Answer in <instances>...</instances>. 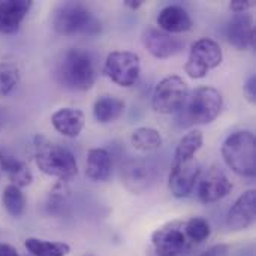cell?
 Returning a JSON list of instances; mask_svg holds the SVG:
<instances>
[{
    "label": "cell",
    "instance_id": "obj_2",
    "mask_svg": "<svg viewBox=\"0 0 256 256\" xmlns=\"http://www.w3.org/2000/svg\"><path fill=\"white\" fill-rule=\"evenodd\" d=\"M34 160L38 168L60 182H69L78 174L75 156L64 147L50 141L42 135L34 136Z\"/></svg>",
    "mask_w": 256,
    "mask_h": 256
},
{
    "label": "cell",
    "instance_id": "obj_16",
    "mask_svg": "<svg viewBox=\"0 0 256 256\" xmlns=\"http://www.w3.org/2000/svg\"><path fill=\"white\" fill-rule=\"evenodd\" d=\"M28 0H6L0 3V33L14 34L32 8Z\"/></svg>",
    "mask_w": 256,
    "mask_h": 256
},
{
    "label": "cell",
    "instance_id": "obj_11",
    "mask_svg": "<svg viewBox=\"0 0 256 256\" xmlns=\"http://www.w3.org/2000/svg\"><path fill=\"white\" fill-rule=\"evenodd\" d=\"M142 44L147 51L156 58L174 57L180 54L184 48V40L152 26L142 32Z\"/></svg>",
    "mask_w": 256,
    "mask_h": 256
},
{
    "label": "cell",
    "instance_id": "obj_6",
    "mask_svg": "<svg viewBox=\"0 0 256 256\" xmlns=\"http://www.w3.org/2000/svg\"><path fill=\"white\" fill-rule=\"evenodd\" d=\"M222 60L224 52L220 45L210 38H201L192 44L184 70L190 78L200 80L204 78L212 69L218 68Z\"/></svg>",
    "mask_w": 256,
    "mask_h": 256
},
{
    "label": "cell",
    "instance_id": "obj_17",
    "mask_svg": "<svg viewBox=\"0 0 256 256\" xmlns=\"http://www.w3.org/2000/svg\"><path fill=\"white\" fill-rule=\"evenodd\" d=\"M158 26L162 32L174 34L183 33L192 28V18L182 6L171 4L164 8L158 15Z\"/></svg>",
    "mask_w": 256,
    "mask_h": 256
},
{
    "label": "cell",
    "instance_id": "obj_21",
    "mask_svg": "<svg viewBox=\"0 0 256 256\" xmlns=\"http://www.w3.org/2000/svg\"><path fill=\"white\" fill-rule=\"evenodd\" d=\"M126 104L117 96L104 94L99 99H96L93 105V116L99 123H112L118 120L124 112Z\"/></svg>",
    "mask_w": 256,
    "mask_h": 256
},
{
    "label": "cell",
    "instance_id": "obj_33",
    "mask_svg": "<svg viewBox=\"0 0 256 256\" xmlns=\"http://www.w3.org/2000/svg\"><path fill=\"white\" fill-rule=\"evenodd\" d=\"M82 256H94V255H92V254H86V255H82Z\"/></svg>",
    "mask_w": 256,
    "mask_h": 256
},
{
    "label": "cell",
    "instance_id": "obj_3",
    "mask_svg": "<svg viewBox=\"0 0 256 256\" xmlns=\"http://www.w3.org/2000/svg\"><path fill=\"white\" fill-rule=\"evenodd\" d=\"M222 156L236 174L254 177L256 174L255 135L249 130L231 134L222 146Z\"/></svg>",
    "mask_w": 256,
    "mask_h": 256
},
{
    "label": "cell",
    "instance_id": "obj_25",
    "mask_svg": "<svg viewBox=\"0 0 256 256\" xmlns=\"http://www.w3.org/2000/svg\"><path fill=\"white\" fill-rule=\"evenodd\" d=\"M2 204L10 218H21L26 212V196L20 188L9 184L4 188L2 195Z\"/></svg>",
    "mask_w": 256,
    "mask_h": 256
},
{
    "label": "cell",
    "instance_id": "obj_8",
    "mask_svg": "<svg viewBox=\"0 0 256 256\" xmlns=\"http://www.w3.org/2000/svg\"><path fill=\"white\" fill-rule=\"evenodd\" d=\"M141 72L140 56L130 51H112L106 56L104 64V74L117 86H134Z\"/></svg>",
    "mask_w": 256,
    "mask_h": 256
},
{
    "label": "cell",
    "instance_id": "obj_28",
    "mask_svg": "<svg viewBox=\"0 0 256 256\" xmlns=\"http://www.w3.org/2000/svg\"><path fill=\"white\" fill-rule=\"evenodd\" d=\"M254 6H255L254 0H234L230 3V9L236 14H244L246 10H249Z\"/></svg>",
    "mask_w": 256,
    "mask_h": 256
},
{
    "label": "cell",
    "instance_id": "obj_31",
    "mask_svg": "<svg viewBox=\"0 0 256 256\" xmlns=\"http://www.w3.org/2000/svg\"><path fill=\"white\" fill-rule=\"evenodd\" d=\"M0 256H20L18 250L6 243H0Z\"/></svg>",
    "mask_w": 256,
    "mask_h": 256
},
{
    "label": "cell",
    "instance_id": "obj_12",
    "mask_svg": "<svg viewBox=\"0 0 256 256\" xmlns=\"http://www.w3.org/2000/svg\"><path fill=\"white\" fill-rule=\"evenodd\" d=\"M201 174L200 162L192 158L183 162H176L170 176V190L176 198H186L192 194L195 183Z\"/></svg>",
    "mask_w": 256,
    "mask_h": 256
},
{
    "label": "cell",
    "instance_id": "obj_20",
    "mask_svg": "<svg viewBox=\"0 0 256 256\" xmlns=\"http://www.w3.org/2000/svg\"><path fill=\"white\" fill-rule=\"evenodd\" d=\"M112 159L105 148H92L87 153L86 176L93 182H105L111 176Z\"/></svg>",
    "mask_w": 256,
    "mask_h": 256
},
{
    "label": "cell",
    "instance_id": "obj_29",
    "mask_svg": "<svg viewBox=\"0 0 256 256\" xmlns=\"http://www.w3.org/2000/svg\"><path fill=\"white\" fill-rule=\"evenodd\" d=\"M244 94L249 102L255 104L256 100V75H250L244 84Z\"/></svg>",
    "mask_w": 256,
    "mask_h": 256
},
{
    "label": "cell",
    "instance_id": "obj_9",
    "mask_svg": "<svg viewBox=\"0 0 256 256\" xmlns=\"http://www.w3.org/2000/svg\"><path fill=\"white\" fill-rule=\"evenodd\" d=\"M122 183L132 194H144L153 188L158 180L154 165L144 159H129L122 165Z\"/></svg>",
    "mask_w": 256,
    "mask_h": 256
},
{
    "label": "cell",
    "instance_id": "obj_4",
    "mask_svg": "<svg viewBox=\"0 0 256 256\" xmlns=\"http://www.w3.org/2000/svg\"><path fill=\"white\" fill-rule=\"evenodd\" d=\"M52 27L63 36H72L76 33L92 36L100 32V22L93 16L90 9L76 2L63 3L54 10Z\"/></svg>",
    "mask_w": 256,
    "mask_h": 256
},
{
    "label": "cell",
    "instance_id": "obj_5",
    "mask_svg": "<svg viewBox=\"0 0 256 256\" xmlns=\"http://www.w3.org/2000/svg\"><path fill=\"white\" fill-rule=\"evenodd\" d=\"M224 105V98L214 87L202 86L195 88L188 98L184 106V117L192 123L208 124L218 118Z\"/></svg>",
    "mask_w": 256,
    "mask_h": 256
},
{
    "label": "cell",
    "instance_id": "obj_23",
    "mask_svg": "<svg viewBox=\"0 0 256 256\" xmlns=\"http://www.w3.org/2000/svg\"><path fill=\"white\" fill-rule=\"evenodd\" d=\"M132 146L140 152H154L162 147V135L153 128H138L130 136Z\"/></svg>",
    "mask_w": 256,
    "mask_h": 256
},
{
    "label": "cell",
    "instance_id": "obj_1",
    "mask_svg": "<svg viewBox=\"0 0 256 256\" xmlns=\"http://www.w3.org/2000/svg\"><path fill=\"white\" fill-rule=\"evenodd\" d=\"M98 63L94 56L82 48H69L63 52L57 69V81L68 90L87 92L98 80Z\"/></svg>",
    "mask_w": 256,
    "mask_h": 256
},
{
    "label": "cell",
    "instance_id": "obj_10",
    "mask_svg": "<svg viewBox=\"0 0 256 256\" xmlns=\"http://www.w3.org/2000/svg\"><path fill=\"white\" fill-rule=\"evenodd\" d=\"M156 256H180L189 240L184 234V222L174 220L158 228L152 236Z\"/></svg>",
    "mask_w": 256,
    "mask_h": 256
},
{
    "label": "cell",
    "instance_id": "obj_24",
    "mask_svg": "<svg viewBox=\"0 0 256 256\" xmlns=\"http://www.w3.org/2000/svg\"><path fill=\"white\" fill-rule=\"evenodd\" d=\"M204 135L201 130H190L186 134L176 147V162H183L188 159H192L196 152L202 147Z\"/></svg>",
    "mask_w": 256,
    "mask_h": 256
},
{
    "label": "cell",
    "instance_id": "obj_32",
    "mask_svg": "<svg viewBox=\"0 0 256 256\" xmlns=\"http://www.w3.org/2000/svg\"><path fill=\"white\" fill-rule=\"evenodd\" d=\"M124 4H126L128 8H130V9H134V10H135V9H138V8L142 4V2H141V0H126V2H124Z\"/></svg>",
    "mask_w": 256,
    "mask_h": 256
},
{
    "label": "cell",
    "instance_id": "obj_27",
    "mask_svg": "<svg viewBox=\"0 0 256 256\" xmlns=\"http://www.w3.org/2000/svg\"><path fill=\"white\" fill-rule=\"evenodd\" d=\"M20 82V69L12 62L0 63V96L9 94Z\"/></svg>",
    "mask_w": 256,
    "mask_h": 256
},
{
    "label": "cell",
    "instance_id": "obj_18",
    "mask_svg": "<svg viewBox=\"0 0 256 256\" xmlns=\"http://www.w3.org/2000/svg\"><path fill=\"white\" fill-rule=\"evenodd\" d=\"M0 168L12 182V184L20 189L30 186L33 182V174L30 168L4 148H0Z\"/></svg>",
    "mask_w": 256,
    "mask_h": 256
},
{
    "label": "cell",
    "instance_id": "obj_19",
    "mask_svg": "<svg viewBox=\"0 0 256 256\" xmlns=\"http://www.w3.org/2000/svg\"><path fill=\"white\" fill-rule=\"evenodd\" d=\"M51 123L54 126V129L62 134L63 136L68 138H75L81 134L86 118L84 114L80 110L75 108H60L57 110L52 117H51Z\"/></svg>",
    "mask_w": 256,
    "mask_h": 256
},
{
    "label": "cell",
    "instance_id": "obj_15",
    "mask_svg": "<svg viewBox=\"0 0 256 256\" xmlns=\"http://www.w3.org/2000/svg\"><path fill=\"white\" fill-rule=\"evenodd\" d=\"M228 42L237 50L255 48V22L249 14H236L226 26Z\"/></svg>",
    "mask_w": 256,
    "mask_h": 256
},
{
    "label": "cell",
    "instance_id": "obj_7",
    "mask_svg": "<svg viewBox=\"0 0 256 256\" xmlns=\"http://www.w3.org/2000/svg\"><path fill=\"white\" fill-rule=\"evenodd\" d=\"M189 98V87L178 75H170L159 81L153 92L152 104L159 114L178 112Z\"/></svg>",
    "mask_w": 256,
    "mask_h": 256
},
{
    "label": "cell",
    "instance_id": "obj_14",
    "mask_svg": "<svg viewBox=\"0 0 256 256\" xmlns=\"http://www.w3.org/2000/svg\"><path fill=\"white\" fill-rule=\"evenodd\" d=\"M256 218V192L250 189L244 192L231 207L226 216V226L237 232L244 231L254 225Z\"/></svg>",
    "mask_w": 256,
    "mask_h": 256
},
{
    "label": "cell",
    "instance_id": "obj_30",
    "mask_svg": "<svg viewBox=\"0 0 256 256\" xmlns=\"http://www.w3.org/2000/svg\"><path fill=\"white\" fill-rule=\"evenodd\" d=\"M230 252V248L226 244H216L206 252H202L200 256H226Z\"/></svg>",
    "mask_w": 256,
    "mask_h": 256
},
{
    "label": "cell",
    "instance_id": "obj_22",
    "mask_svg": "<svg viewBox=\"0 0 256 256\" xmlns=\"http://www.w3.org/2000/svg\"><path fill=\"white\" fill-rule=\"evenodd\" d=\"M26 249L33 256H66L70 252L68 243L63 242H46L30 237L24 243Z\"/></svg>",
    "mask_w": 256,
    "mask_h": 256
},
{
    "label": "cell",
    "instance_id": "obj_26",
    "mask_svg": "<svg viewBox=\"0 0 256 256\" xmlns=\"http://www.w3.org/2000/svg\"><path fill=\"white\" fill-rule=\"evenodd\" d=\"M184 234L186 238L190 240L192 243H202L210 237L212 228L207 219L192 218L190 220L184 222Z\"/></svg>",
    "mask_w": 256,
    "mask_h": 256
},
{
    "label": "cell",
    "instance_id": "obj_13",
    "mask_svg": "<svg viewBox=\"0 0 256 256\" xmlns=\"http://www.w3.org/2000/svg\"><path fill=\"white\" fill-rule=\"evenodd\" d=\"M231 190L232 184L225 176V172L218 166H212L200 180L198 200L202 204H214L228 196Z\"/></svg>",
    "mask_w": 256,
    "mask_h": 256
}]
</instances>
